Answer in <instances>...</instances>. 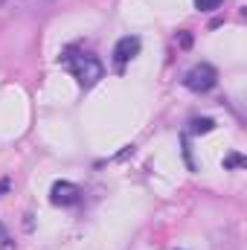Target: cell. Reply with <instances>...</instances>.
Listing matches in <instances>:
<instances>
[{
	"label": "cell",
	"instance_id": "1",
	"mask_svg": "<svg viewBox=\"0 0 247 250\" xmlns=\"http://www.w3.org/2000/svg\"><path fill=\"white\" fill-rule=\"evenodd\" d=\"M62 64L76 76V82H79L82 87H93V84L105 76V67H102V62H99L96 56L79 53V50H73V47L62 56Z\"/></svg>",
	"mask_w": 247,
	"mask_h": 250
},
{
	"label": "cell",
	"instance_id": "2",
	"mask_svg": "<svg viewBox=\"0 0 247 250\" xmlns=\"http://www.w3.org/2000/svg\"><path fill=\"white\" fill-rule=\"evenodd\" d=\"M215 82H218V70H215L212 64H206V62L195 64V67L184 76V84L192 90V93H206V90L215 87Z\"/></svg>",
	"mask_w": 247,
	"mask_h": 250
},
{
	"label": "cell",
	"instance_id": "3",
	"mask_svg": "<svg viewBox=\"0 0 247 250\" xmlns=\"http://www.w3.org/2000/svg\"><path fill=\"white\" fill-rule=\"evenodd\" d=\"M79 198H82V189L70 181H56L50 189V201L56 207H73V204H79Z\"/></svg>",
	"mask_w": 247,
	"mask_h": 250
},
{
	"label": "cell",
	"instance_id": "4",
	"mask_svg": "<svg viewBox=\"0 0 247 250\" xmlns=\"http://www.w3.org/2000/svg\"><path fill=\"white\" fill-rule=\"evenodd\" d=\"M140 47H143V44H140L137 35H125V38H120L117 47H114V62L120 64V67L128 64L134 56H140Z\"/></svg>",
	"mask_w": 247,
	"mask_h": 250
},
{
	"label": "cell",
	"instance_id": "5",
	"mask_svg": "<svg viewBox=\"0 0 247 250\" xmlns=\"http://www.w3.org/2000/svg\"><path fill=\"white\" fill-rule=\"evenodd\" d=\"M215 128V120H209V117H204V120H192V134H209Z\"/></svg>",
	"mask_w": 247,
	"mask_h": 250
},
{
	"label": "cell",
	"instance_id": "6",
	"mask_svg": "<svg viewBox=\"0 0 247 250\" xmlns=\"http://www.w3.org/2000/svg\"><path fill=\"white\" fill-rule=\"evenodd\" d=\"M224 0H195V9L198 12H215Z\"/></svg>",
	"mask_w": 247,
	"mask_h": 250
},
{
	"label": "cell",
	"instance_id": "7",
	"mask_svg": "<svg viewBox=\"0 0 247 250\" xmlns=\"http://www.w3.org/2000/svg\"><path fill=\"white\" fill-rule=\"evenodd\" d=\"M236 166H245V157H242V154H230V157L224 160V169H236Z\"/></svg>",
	"mask_w": 247,
	"mask_h": 250
},
{
	"label": "cell",
	"instance_id": "8",
	"mask_svg": "<svg viewBox=\"0 0 247 250\" xmlns=\"http://www.w3.org/2000/svg\"><path fill=\"white\" fill-rule=\"evenodd\" d=\"M9 242H12V239H9V230H6V227H3V221H0V250L9 248Z\"/></svg>",
	"mask_w": 247,
	"mask_h": 250
},
{
	"label": "cell",
	"instance_id": "9",
	"mask_svg": "<svg viewBox=\"0 0 247 250\" xmlns=\"http://www.w3.org/2000/svg\"><path fill=\"white\" fill-rule=\"evenodd\" d=\"M29 9H41V6H50V3H56V0H23Z\"/></svg>",
	"mask_w": 247,
	"mask_h": 250
},
{
	"label": "cell",
	"instance_id": "10",
	"mask_svg": "<svg viewBox=\"0 0 247 250\" xmlns=\"http://www.w3.org/2000/svg\"><path fill=\"white\" fill-rule=\"evenodd\" d=\"M189 44H192V38L184 32V35H181V47H189Z\"/></svg>",
	"mask_w": 247,
	"mask_h": 250
},
{
	"label": "cell",
	"instance_id": "11",
	"mask_svg": "<svg viewBox=\"0 0 247 250\" xmlns=\"http://www.w3.org/2000/svg\"><path fill=\"white\" fill-rule=\"evenodd\" d=\"M3 192H9V181H0V195Z\"/></svg>",
	"mask_w": 247,
	"mask_h": 250
}]
</instances>
